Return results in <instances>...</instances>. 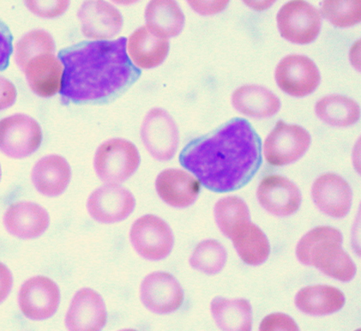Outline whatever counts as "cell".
Here are the masks:
<instances>
[{"instance_id": "cell-35", "label": "cell", "mask_w": 361, "mask_h": 331, "mask_svg": "<svg viewBox=\"0 0 361 331\" xmlns=\"http://www.w3.org/2000/svg\"><path fill=\"white\" fill-rule=\"evenodd\" d=\"M13 36L9 28L0 19V71L8 67L12 52H13Z\"/></svg>"}, {"instance_id": "cell-36", "label": "cell", "mask_w": 361, "mask_h": 331, "mask_svg": "<svg viewBox=\"0 0 361 331\" xmlns=\"http://www.w3.org/2000/svg\"><path fill=\"white\" fill-rule=\"evenodd\" d=\"M17 91L13 83L0 76V112L8 109L16 103Z\"/></svg>"}, {"instance_id": "cell-13", "label": "cell", "mask_w": 361, "mask_h": 331, "mask_svg": "<svg viewBox=\"0 0 361 331\" xmlns=\"http://www.w3.org/2000/svg\"><path fill=\"white\" fill-rule=\"evenodd\" d=\"M140 299L149 311L158 315H168L182 306L184 293L173 275L157 272L148 275L142 281Z\"/></svg>"}, {"instance_id": "cell-29", "label": "cell", "mask_w": 361, "mask_h": 331, "mask_svg": "<svg viewBox=\"0 0 361 331\" xmlns=\"http://www.w3.org/2000/svg\"><path fill=\"white\" fill-rule=\"evenodd\" d=\"M214 218L221 233L231 239L236 227L250 221V213L247 204L242 198L228 196L216 203Z\"/></svg>"}, {"instance_id": "cell-31", "label": "cell", "mask_w": 361, "mask_h": 331, "mask_svg": "<svg viewBox=\"0 0 361 331\" xmlns=\"http://www.w3.org/2000/svg\"><path fill=\"white\" fill-rule=\"evenodd\" d=\"M56 52L52 36L44 30H33L17 42L15 48L16 62L21 70L32 58L41 53Z\"/></svg>"}, {"instance_id": "cell-28", "label": "cell", "mask_w": 361, "mask_h": 331, "mask_svg": "<svg viewBox=\"0 0 361 331\" xmlns=\"http://www.w3.org/2000/svg\"><path fill=\"white\" fill-rule=\"evenodd\" d=\"M319 119L336 128H346L359 121L360 109L353 100L344 95H333L319 100L315 107Z\"/></svg>"}, {"instance_id": "cell-23", "label": "cell", "mask_w": 361, "mask_h": 331, "mask_svg": "<svg viewBox=\"0 0 361 331\" xmlns=\"http://www.w3.org/2000/svg\"><path fill=\"white\" fill-rule=\"evenodd\" d=\"M232 104L240 113L255 119L273 117L281 108L278 96L267 88L257 85L236 89L232 96Z\"/></svg>"}, {"instance_id": "cell-1", "label": "cell", "mask_w": 361, "mask_h": 331, "mask_svg": "<svg viewBox=\"0 0 361 331\" xmlns=\"http://www.w3.org/2000/svg\"><path fill=\"white\" fill-rule=\"evenodd\" d=\"M180 164L206 188L225 193L243 188L262 164V141L247 120L236 118L213 134L191 141Z\"/></svg>"}, {"instance_id": "cell-21", "label": "cell", "mask_w": 361, "mask_h": 331, "mask_svg": "<svg viewBox=\"0 0 361 331\" xmlns=\"http://www.w3.org/2000/svg\"><path fill=\"white\" fill-rule=\"evenodd\" d=\"M71 169L62 156L51 155L40 159L32 171V181L40 194L47 197L62 195L70 183Z\"/></svg>"}, {"instance_id": "cell-16", "label": "cell", "mask_w": 361, "mask_h": 331, "mask_svg": "<svg viewBox=\"0 0 361 331\" xmlns=\"http://www.w3.org/2000/svg\"><path fill=\"white\" fill-rule=\"evenodd\" d=\"M107 311L104 299L90 288H82L72 299L66 315L69 330L97 331L105 327Z\"/></svg>"}, {"instance_id": "cell-19", "label": "cell", "mask_w": 361, "mask_h": 331, "mask_svg": "<svg viewBox=\"0 0 361 331\" xmlns=\"http://www.w3.org/2000/svg\"><path fill=\"white\" fill-rule=\"evenodd\" d=\"M21 71L30 88L39 97L50 98L61 91L63 68L55 53L39 54L30 59Z\"/></svg>"}, {"instance_id": "cell-32", "label": "cell", "mask_w": 361, "mask_h": 331, "mask_svg": "<svg viewBox=\"0 0 361 331\" xmlns=\"http://www.w3.org/2000/svg\"><path fill=\"white\" fill-rule=\"evenodd\" d=\"M360 1L326 0L322 5V13L333 25L350 28L360 23L361 19Z\"/></svg>"}, {"instance_id": "cell-25", "label": "cell", "mask_w": 361, "mask_h": 331, "mask_svg": "<svg viewBox=\"0 0 361 331\" xmlns=\"http://www.w3.org/2000/svg\"><path fill=\"white\" fill-rule=\"evenodd\" d=\"M231 239L245 263L259 266L267 260L270 254L269 240L261 229L250 221L236 227Z\"/></svg>"}, {"instance_id": "cell-24", "label": "cell", "mask_w": 361, "mask_h": 331, "mask_svg": "<svg viewBox=\"0 0 361 331\" xmlns=\"http://www.w3.org/2000/svg\"><path fill=\"white\" fill-rule=\"evenodd\" d=\"M345 297L339 289L328 285L307 287L297 294L295 304L305 315L324 316L340 311Z\"/></svg>"}, {"instance_id": "cell-20", "label": "cell", "mask_w": 361, "mask_h": 331, "mask_svg": "<svg viewBox=\"0 0 361 331\" xmlns=\"http://www.w3.org/2000/svg\"><path fill=\"white\" fill-rule=\"evenodd\" d=\"M156 191L162 201L176 208L188 207L197 200L201 183L179 169L161 171L156 179Z\"/></svg>"}, {"instance_id": "cell-33", "label": "cell", "mask_w": 361, "mask_h": 331, "mask_svg": "<svg viewBox=\"0 0 361 331\" xmlns=\"http://www.w3.org/2000/svg\"><path fill=\"white\" fill-rule=\"evenodd\" d=\"M25 4L36 16L53 18L63 14L68 8L69 1H27Z\"/></svg>"}, {"instance_id": "cell-38", "label": "cell", "mask_w": 361, "mask_h": 331, "mask_svg": "<svg viewBox=\"0 0 361 331\" xmlns=\"http://www.w3.org/2000/svg\"><path fill=\"white\" fill-rule=\"evenodd\" d=\"M2 178V169H1V165H0V180H1Z\"/></svg>"}, {"instance_id": "cell-9", "label": "cell", "mask_w": 361, "mask_h": 331, "mask_svg": "<svg viewBox=\"0 0 361 331\" xmlns=\"http://www.w3.org/2000/svg\"><path fill=\"white\" fill-rule=\"evenodd\" d=\"M141 138L147 152L156 160L169 161L176 154L178 126L171 114L161 108H154L147 114L142 125Z\"/></svg>"}, {"instance_id": "cell-17", "label": "cell", "mask_w": 361, "mask_h": 331, "mask_svg": "<svg viewBox=\"0 0 361 331\" xmlns=\"http://www.w3.org/2000/svg\"><path fill=\"white\" fill-rule=\"evenodd\" d=\"M78 17L81 22L82 32L94 40L110 39L118 35L123 28L121 13L114 6L101 0H90L81 6Z\"/></svg>"}, {"instance_id": "cell-34", "label": "cell", "mask_w": 361, "mask_h": 331, "mask_svg": "<svg viewBox=\"0 0 361 331\" xmlns=\"http://www.w3.org/2000/svg\"><path fill=\"white\" fill-rule=\"evenodd\" d=\"M298 326L293 318L281 313L267 316L261 323L260 330H298Z\"/></svg>"}, {"instance_id": "cell-4", "label": "cell", "mask_w": 361, "mask_h": 331, "mask_svg": "<svg viewBox=\"0 0 361 331\" xmlns=\"http://www.w3.org/2000/svg\"><path fill=\"white\" fill-rule=\"evenodd\" d=\"M140 155L135 144L112 138L96 150L94 166L99 178L109 184L122 183L136 172Z\"/></svg>"}, {"instance_id": "cell-10", "label": "cell", "mask_w": 361, "mask_h": 331, "mask_svg": "<svg viewBox=\"0 0 361 331\" xmlns=\"http://www.w3.org/2000/svg\"><path fill=\"white\" fill-rule=\"evenodd\" d=\"M275 80L281 91L302 98L314 92L321 82V74L311 59L290 55L281 59L275 71Z\"/></svg>"}, {"instance_id": "cell-30", "label": "cell", "mask_w": 361, "mask_h": 331, "mask_svg": "<svg viewBox=\"0 0 361 331\" xmlns=\"http://www.w3.org/2000/svg\"><path fill=\"white\" fill-rule=\"evenodd\" d=\"M227 261V252L218 241H202L196 246L190 258V266L209 275L219 274Z\"/></svg>"}, {"instance_id": "cell-6", "label": "cell", "mask_w": 361, "mask_h": 331, "mask_svg": "<svg viewBox=\"0 0 361 331\" xmlns=\"http://www.w3.org/2000/svg\"><path fill=\"white\" fill-rule=\"evenodd\" d=\"M276 22L281 35L297 44H309L321 32L320 11L304 0H294L280 9Z\"/></svg>"}, {"instance_id": "cell-11", "label": "cell", "mask_w": 361, "mask_h": 331, "mask_svg": "<svg viewBox=\"0 0 361 331\" xmlns=\"http://www.w3.org/2000/svg\"><path fill=\"white\" fill-rule=\"evenodd\" d=\"M135 198L118 184H106L96 189L87 200L88 213L104 224H116L128 219L135 208Z\"/></svg>"}, {"instance_id": "cell-22", "label": "cell", "mask_w": 361, "mask_h": 331, "mask_svg": "<svg viewBox=\"0 0 361 331\" xmlns=\"http://www.w3.org/2000/svg\"><path fill=\"white\" fill-rule=\"evenodd\" d=\"M169 50V40L156 35L147 26L137 28L129 38L130 57L140 68L158 67L164 62Z\"/></svg>"}, {"instance_id": "cell-3", "label": "cell", "mask_w": 361, "mask_h": 331, "mask_svg": "<svg viewBox=\"0 0 361 331\" xmlns=\"http://www.w3.org/2000/svg\"><path fill=\"white\" fill-rule=\"evenodd\" d=\"M342 243V234L338 229L317 227L300 240L296 255L306 266H314L331 278L350 282L357 273V267L343 250Z\"/></svg>"}, {"instance_id": "cell-7", "label": "cell", "mask_w": 361, "mask_h": 331, "mask_svg": "<svg viewBox=\"0 0 361 331\" xmlns=\"http://www.w3.org/2000/svg\"><path fill=\"white\" fill-rule=\"evenodd\" d=\"M310 144L308 131L280 120L264 141V158L268 164L275 167L291 164L302 157Z\"/></svg>"}, {"instance_id": "cell-8", "label": "cell", "mask_w": 361, "mask_h": 331, "mask_svg": "<svg viewBox=\"0 0 361 331\" xmlns=\"http://www.w3.org/2000/svg\"><path fill=\"white\" fill-rule=\"evenodd\" d=\"M130 242L137 254L150 261L164 260L174 244L171 228L153 215H143L132 225Z\"/></svg>"}, {"instance_id": "cell-27", "label": "cell", "mask_w": 361, "mask_h": 331, "mask_svg": "<svg viewBox=\"0 0 361 331\" xmlns=\"http://www.w3.org/2000/svg\"><path fill=\"white\" fill-rule=\"evenodd\" d=\"M210 309L214 321L222 330L249 331L252 329V306L246 299L216 297Z\"/></svg>"}, {"instance_id": "cell-12", "label": "cell", "mask_w": 361, "mask_h": 331, "mask_svg": "<svg viewBox=\"0 0 361 331\" xmlns=\"http://www.w3.org/2000/svg\"><path fill=\"white\" fill-rule=\"evenodd\" d=\"M60 291L55 282L45 276H35L22 285L19 306L24 316L34 321L48 320L56 314Z\"/></svg>"}, {"instance_id": "cell-37", "label": "cell", "mask_w": 361, "mask_h": 331, "mask_svg": "<svg viewBox=\"0 0 361 331\" xmlns=\"http://www.w3.org/2000/svg\"><path fill=\"white\" fill-rule=\"evenodd\" d=\"M13 285V277L10 270L0 263V303L8 298Z\"/></svg>"}, {"instance_id": "cell-26", "label": "cell", "mask_w": 361, "mask_h": 331, "mask_svg": "<svg viewBox=\"0 0 361 331\" xmlns=\"http://www.w3.org/2000/svg\"><path fill=\"white\" fill-rule=\"evenodd\" d=\"M147 27L156 35L169 39L182 32L185 16L176 1L154 0L145 12Z\"/></svg>"}, {"instance_id": "cell-15", "label": "cell", "mask_w": 361, "mask_h": 331, "mask_svg": "<svg viewBox=\"0 0 361 331\" xmlns=\"http://www.w3.org/2000/svg\"><path fill=\"white\" fill-rule=\"evenodd\" d=\"M312 198L322 213L331 218L343 219L350 212L353 192L344 179L328 173L317 179L312 185Z\"/></svg>"}, {"instance_id": "cell-14", "label": "cell", "mask_w": 361, "mask_h": 331, "mask_svg": "<svg viewBox=\"0 0 361 331\" xmlns=\"http://www.w3.org/2000/svg\"><path fill=\"white\" fill-rule=\"evenodd\" d=\"M257 196L267 212L279 217L297 212L302 200L296 184L279 174L264 177L258 186Z\"/></svg>"}, {"instance_id": "cell-18", "label": "cell", "mask_w": 361, "mask_h": 331, "mask_svg": "<svg viewBox=\"0 0 361 331\" xmlns=\"http://www.w3.org/2000/svg\"><path fill=\"white\" fill-rule=\"evenodd\" d=\"M6 230L18 239L39 238L49 227L50 217L47 210L37 203L18 202L12 203L4 216Z\"/></svg>"}, {"instance_id": "cell-5", "label": "cell", "mask_w": 361, "mask_h": 331, "mask_svg": "<svg viewBox=\"0 0 361 331\" xmlns=\"http://www.w3.org/2000/svg\"><path fill=\"white\" fill-rule=\"evenodd\" d=\"M43 141L41 126L25 114H15L0 120V152L21 160L34 154Z\"/></svg>"}, {"instance_id": "cell-2", "label": "cell", "mask_w": 361, "mask_h": 331, "mask_svg": "<svg viewBox=\"0 0 361 331\" xmlns=\"http://www.w3.org/2000/svg\"><path fill=\"white\" fill-rule=\"evenodd\" d=\"M126 37L84 41L59 52L64 66L63 102L99 103L114 97L141 75L126 53Z\"/></svg>"}]
</instances>
